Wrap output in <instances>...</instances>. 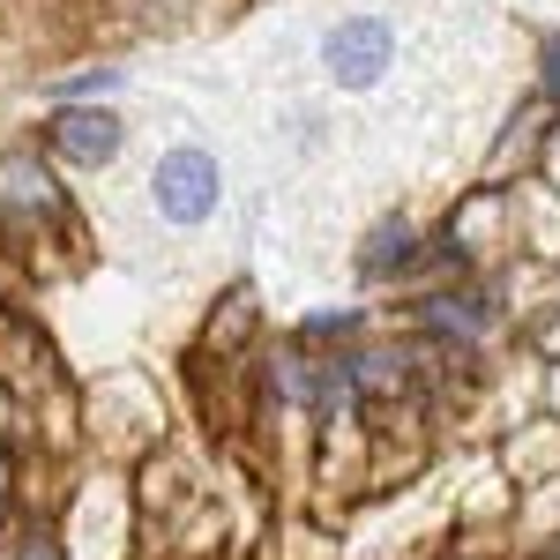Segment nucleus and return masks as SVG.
<instances>
[{"label":"nucleus","mask_w":560,"mask_h":560,"mask_svg":"<svg viewBox=\"0 0 560 560\" xmlns=\"http://www.w3.org/2000/svg\"><path fill=\"white\" fill-rule=\"evenodd\" d=\"M530 179L560 195V120H553V135H546V150H538V173H530Z\"/></svg>","instance_id":"f8f14e48"},{"label":"nucleus","mask_w":560,"mask_h":560,"mask_svg":"<svg viewBox=\"0 0 560 560\" xmlns=\"http://www.w3.org/2000/svg\"><path fill=\"white\" fill-rule=\"evenodd\" d=\"M45 150L52 158H68V165H113L120 150H128V128H120V113H105V105H60L52 120H45Z\"/></svg>","instance_id":"423d86ee"},{"label":"nucleus","mask_w":560,"mask_h":560,"mask_svg":"<svg viewBox=\"0 0 560 560\" xmlns=\"http://www.w3.org/2000/svg\"><path fill=\"white\" fill-rule=\"evenodd\" d=\"M538 97H546V105L560 113V31L538 45Z\"/></svg>","instance_id":"9b49d317"},{"label":"nucleus","mask_w":560,"mask_h":560,"mask_svg":"<svg viewBox=\"0 0 560 560\" xmlns=\"http://www.w3.org/2000/svg\"><path fill=\"white\" fill-rule=\"evenodd\" d=\"M45 232H68V187L38 150H0V240L31 247Z\"/></svg>","instance_id":"f03ea898"},{"label":"nucleus","mask_w":560,"mask_h":560,"mask_svg":"<svg viewBox=\"0 0 560 560\" xmlns=\"http://www.w3.org/2000/svg\"><path fill=\"white\" fill-rule=\"evenodd\" d=\"M523 560H560V530H553V538H538V546H523Z\"/></svg>","instance_id":"ddd939ff"},{"label":"nucleus","mask_w":560,"mask_h":560,"mask_svg":"<svg viewBox=\"0 0 560 560\" xmlns=\"http://www.w3.org/2000/svg\"><path fill=\"white\" fill-rule=\"evenodd\" d=\"M255 329H261L255 284H232V292H224V306H217V314H210V329H202V359H210V351H217V359H240Z\"/></svg>","instance_id":"6e6552de"},{"label":"nucleus","mask_w":560,"mask_h":560,"mask_svg":"<svg viewBox=\"0 0 560 560\" xmlns=\"http://www.w3.org/2000/svg\"><path fill=\"white\" fill-rule=\"evenodd\" d=\"M217 202H224V165H217L202 142H173L158 165H150V210L179 224V232H195V224H210Z\"/></svg>","instance_id":"7ed1b4c3"},{"label":"nucleus","mask_w":560,"mask_h":560,"mask_svg":"<svg viewBox=\"0 0 560 560\" xmlns=\"http://www.w3.org/2000/svg\"><path fill=\"white\" fill-rule=\"evenodd\" d=\"M322 68H329V83L337 90H374L396 68V23L388 15H337L329 31H322Z\"/></svg>","instance_id":"20e7f679"},{"label":"nucleus","mask_w":560,"mask_h":560,"mask_svg":"<svg viewBox=\"0 0 560 560\" xmlns=\"http://www.w3.org/2000/svg\"><path fill=\"white\" fill-rule=\"evenodd\" d=\"M419 255H427V232H419L404 210H388V217L366 224L351 269H359V284H411V277H419Z\"/></svg>","instance_id":"0eeeda50"},{"label":"nucleus","mask_w":560,"mask_h":560,"mask_svg":"<svg viewBox=\"0 0 560 560\" xmlns=\"http://www.w3.org/2000/svg\"><path fill=\"white\" fill-rule=\"evenodd\" d=\"M441 232L486 277L493 255H516V187H471V195H456V210L441 217Z\"/></svg>","instance_id":"39448f33"},{"label":"nucleus","mask_w":560,"mask_h":560,"mask_svg":"<svg viewBox=\"0 0 560 560\" xmlns=\"http://www.w3.org/2000/svg\"><path fill=\"white\" fill-rule=\"evenodd\" d=\"M411 322L427 345L448 351H478L486 337L509 329V300H501V277H464V284H433L427 300H411Z\"/></svg>","instance_id":"f257e3e1"},{"label":"nucleus","mask_w":560,"mask_h":560,"mask_svg":"<svg viewBox=\"0 0 560 560\" xmlns=\"http://www.w3.org/2000/svg\"><path fill=\"white\" fill-rule=\"evenodd\" d=\"M359 337H366V306H322V314H306V322H300V329H292V337H284V345H292V351H306V359H314V351H322V345L351 351V345H359Z\"/></svg>","instance_id":"1a4fd4ad"},{"label":"nucleus","mask_w":560,"mask_h":560,"mask_svg":"<svg viewBox=\"0 0 560 560\" xmlns=\"http://www.w3.org/2000/svg\"><path fill=\"white\" fill-rule=\"evenodd\" d=\"M105 90H120V68H83V75H68V83H52V97H105Z\"/></svg>","instance_id":"9d476101"}]
</instances>
